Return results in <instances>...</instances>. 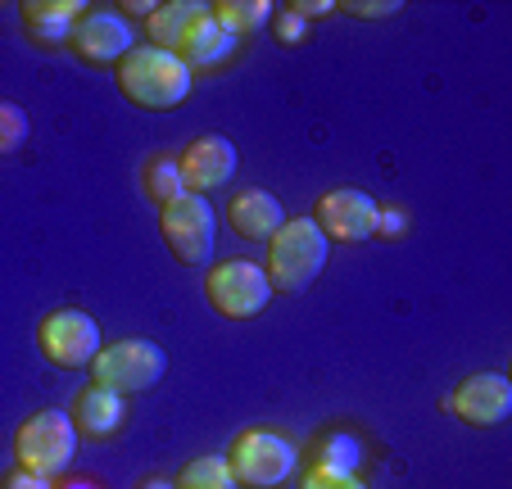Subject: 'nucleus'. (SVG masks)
Returning <instances> with one entry per match:
<instances>
[{
    "instance_id": "obj_1",
    "label": "nucleus",
    "mask_w": 512,
    "mask_h": 489,
    "mask_svg": "<svg viewBox=\"0 0 512 489\" xmlns=\"http://www.w3.org/2000/svg\"><path fill=\"white\" fill-rule=\"evenodd\" d=\"M118 77V91L132 100L136 109H177L195 87V73L173 55V50H159V46H132V55L114 68Z\"/></svg>"
},
{
    "instance_id": "obj_2",
    "label": "nucleus",
    "mask_w": 512,
    "mask_h": 489,
    "mask_svg": "<svg viewBox=\"0 0 512 489\" xmlns=\"http://www.w3.org/2000/svg\"><path fill=\"white\" fill-rule=\"evenodd\" d=\"M331 240L318 231L313 218H286L268 240V286L281 290V295H300V290L313 286L322 268H327Z\"/></svg>"
},
{
    "instance_id": "obj_3",
    "label": "nucleus",
    "mask_w": 512,
    "mask_h": 489,
    "mask_svg": "<svg viewBox=\"0 0 512 489\" xmlns=\"http://www.w3.org/2000/svg\"><path fill=\"white\" fill-rule=\"evenodd\" d=\"M227 467H232L241 489H281L300 467V453H295V444L286 435L268 431V426H250V431H241L232 440Z\"/></svg>"
},
{
    "instance_id": "obj_4",
    "label": "nucleus",
    "mask_w": 512,
    "mask_h": 489,
    "mask_svg": "<svg viewBox=\"0 0 512 489\" xmlns=\"http://www.w3.org/2000/svg\"><path fill=\"white\" fill-rule=\"evenodd\" d=\"M168 372V354L164 345L155 340H114V345H100V354L91 358V385L100 390H114V394H141V390H155Z\"/></svg>"
},
{
    "instance_id": "obj_5",
    "label": "nucleus",
    "mask_w": 512,
    "mask_h": 489,
    "mask_svg": "<svg viewBox=\"0 0 512 489\" xmlns=\"http://www.w3.org/2000/svg\"><path fill=\"white\" fill-rule=\"evenodd\" d=\"M14 458L23 471H37V476H59V471L73 467L78 458V426L68 413L55 408H41V413L23 417L19 431H14Z\"/></svg>"
},
{
    "instance_id": "obj_6",
    "label": "nucleus",
    "mask_w": 512,
    "mask_h": 489,
    "mask_svg": "<svg viewBox=\"0 0 512 489\" xmlns=\"http://www.w3.org/2000/svg\"><path fill=\"white\" fill-rule=\"evenodd\" d=\"M213 231H218V213L204 195H177L173 204L159 209V236L168 240V250L182 268H204L213 254Z\"/></svg>"
},
{
    "instance_id": "obj_7",
    "label": "nucleus",
    "mask_w": 512,
    "mask_h": 489,
    "mask_svg": "<svg viewBox=\"0 0 512 489\" xmlns=\"http://www.w3.org/2000/svg\"><path fill=\"white\" fill-rule=\"evenodd\" d=\"M204 295H209V308L218 317H232V322H250L268 308L272 286H268V272L250 259H227L218 268H209L204 277Z\"/></svg>"
},
{
    "instance_id": "obj_8",
    "label": "nucleus",
    "mask_w": 512,
    "mask_h": 489,
    "mask_svg": "<svg viewBox=\"0 0 512 489\" xmlns=\"http://www.w3.org/2000/svg\"><path fill=\"white\" fill-rule=\"evenodd\" d=\"M37 345H41V358L64 372H78V367H91V358L100 354V326L91 313L82 308H55L50 317H41L37 326Z\"/></svg>"
},
{
    "instance_id": "obj_9",
    "label": "nucleus",
    "mask_w": 512,
    "mask_h": 489,
    "mask_svg": "<svg viewBox=\"0 0 512 489\" xmlns=\"http://www.w3.org/2000/svg\"><path fill=\"white\" fill-rule=\"evenodd\" d=\"M132 46H136L132 23L118 10H87L68 32V50L91 68H118L132 55Z\"/></svg>"
},
{
    "instance_id": "obj_10",
    "label": "nucleus",
    "mask_w": 512,
    "mask_h": 489,
    "mask_svg": "<svg viewBox=\"0 0 512 489\" xmlns=\"http://www.w3.org/2000/svg\"><path fill=\"white\" fill-rule=\"evenodd\" d=\"M377 209L381 204L372 200L368 191L340 186V191L318 195L313 222H318V231L327 240H336V245H363L368 236H377Z\"/></svg>"
},
{
    "instance_id": "obj_11",
    "label": "nucleus",
    "mask_w": 512,
    "mask_h": 489,
    "mask_svg": "<svg viewBox=\"0 0 512 489\" xmlns=\"http://www.w3.org/2000/svg\"><path fill=\"white\" fill-rule=\"evenodd\" d=\"M449 413L467 426H499L512 413V381L503 372H476L449 394Z\"/></svg>"
},
{
    "instance_id": "obj_12",
    "label": "nucleus",
    "mask_w": 512,
    "mask_h": 489,
    "mask_svg": "<svg viewBox=\"0 0 512 489\" xmlns=\"http://www.w3.org/2000/svg\"><path fill=\"white\" fill-rule=\"evenodd\" d=\"M177 168H182L186 191L209 195L236 177V145L227 141V136H200V141H191L177 154Z\"/></svg>"
},
{
    "instance_id": "obj_13",
    "label": "nucleus",
    "mask_w": 512,
    "mask_h": 489,
    "mask_svg": "<svg viewBox=\"0 0 512 489\" xmlns=\"http://www.w3.org/2000/svg\"><path fill=\"white\" fill-rule=\"evenodd\" d=\"M127 422V399L114 390H100V385H87L73 403V426H78L82 440H109L118 435Z\"/></svg>"
},
{
    "instance_id": "obj_14",
    "label": "nucleus",
    "mask_w": 512,
    "mask_h": 489,
    "mask_svg": "<svg viewBox=\"0 0 512 489\" xmlns=\"http://www.w3.org/2000/svg\"><path fill=\"white\" fill-rule=\"evenodd\" d=\"M227 222H232V231L241 240H272V231L286 222V213H281V200L272 191L250 186V191L232 195V204H227Z\"/></svg>"
},
{
    "instance_id": "obj_15",
    "label": "nucleus",
    "mask_w": 512,
    "mask_h": 489,
    "mask_svg": "<svg viewBox=\"0 0 512 489\" xmlns=\"http://www.w3.org/2000/svg\"><path fill=\"white\" fill-rule=\"evenodd\" d=\"M19 14L32 41H41V46H68V32H73V23L87 10H82L78 0H23Z\"/></svg>"
},
{
    "instance_id": "obj_16",
    "label": "nucleus",
    "mask_w": 512,
    "mask_h": 489,
    "mask_svg": "<svg viewBox=\"0 0 512 489\" xmlns=\"http://www.w3.org/2000/svg\"><path fill=\"white\" fill-rule=\"evenodd\" d=\"M236 55V37L232 32H223L218 23H213V14H204L200 23H195L191 32H186V41L177 46V59H182L191 73H204V68H218L227 64V59Z\"/></svg>"
},
{
    "instance_id": "obj_17",
    "label": "nucleus",
    "mask_w": 512,
    "mask_h": 489,
    "mask_svg": "<svg viewBox=\"0 0 512 489\" xmlns=\"http://www.w3.org/2000/svg\"><path fill=\"white\" fill-rule=\"evenodd\" d=\"M209 14V5H200V0H168V5H155V14L145 19V28H150V46L159 50H173L186 41V32L195 28V23Z\"/></svg>"
},
{
    "instance_id": "obj_18",
    "label": "nucleus",
    "mask_w": 512,
    "mask_h": 489,
    "mask_svg": "<svg viewBox=\"0 0 512 489\" xmlns=\"http://www.w3.org/2000/svg\"><path fill=\"white\" fill-rule=\"evenodd\" d=\"M272 0H218V5H209L213 23L223 32H232V37H245V32L263 28V23L272 19Z\"/></svg>"
},
{
    "instance_id": "obj_19",
    "label": "nucleus",
    "mask_w": 512,
    "mask_h": 489,
    "mask_svg": "<svg viewBox=\"0 0 512 489\" xmlns=\"http://www.w3.org/2000/svg\"><path fill=\"white\" fill-rule=\"evenodd\" d=\"M358 462H363V444H358L354 435H345V431L322 435V440L309 449V467L349 471V476H358Z\"/></svg>"
},
{
    "instance_id": "obj_20",
    "label": "nucleus",
    "mask_w": 512,
    "mask_h": 489,
    "mask_svg": "<svg viewBox=\"0 0 512 489\" xmlns=\"http://www.w3.org/2000/svg\"><path fill=\"white\" fill-rule=\"evenodd\" d=\"M141 186H145V195L164 209V204H173L177 195H186V186H182V168H177V159L173 154H155V159H145V168H141Z\"/></svg>"
},
{
    "instance_id": "obj_21",
    "label": "nucleus",
    "mask_w": 512,
    "mask_h": 489,
    "mask_svg": "<svg viewBox=\"0 0 512 489\" xmlns=\"http://www.w3.org/2000/svg\"><path fill=\"white\" fill-rule=\"evenodd\" d=\"M177 489H236V476H232V467H227V458L204 453V458H191L182 467Z\"/></svg>"
},
{
    "instance_id": "obj_22",
    "label": "nucleus",
    "mask_w": 512,
    "mask_h": 489,
    "mask_svg": "<svg viewBox=\"0 0 512 489\" xmlns=\"http://www.w3.org/2000/svg\"><path fill=\"white\" fill-rule=\"evenodd\" d=\"M23 141H28V114L19 105H10V100H0V159L14 154Z\"/></svg>"
},
{
    "instance_id": "obj_23",
    "label": "nucleus",
    "mask_w": 512,
    "mask_h": 489,
    "mask_svg": "<svg viewBox=\"0 0 512 489\" xmlns=\"http://www.w3.org/2000/svg\"><path fill=\"white\" fill-rule=\"evenodd\" d=\"M268 28H272V37H277L281 46H300V41L309 37V23H304L300 14L290 10V5H281V10H272Z\"/></svg>"
},
{
    "instance_id": "obj_24",
    "label": "nucleus",
    "mask_w": 512,
    "mask_h": 489,
    "mask_svg": "<svg viewBox=\"0 0 512 489\" xmlns=\"http://www.w3.org/2000/svg\"><path fill=\"white\" fill-rule=\"evenodd\" d=\"M300 489H368L358 476H349V471H327V467H309L300 480Z\"/></svg>"
},
{
    "instance_id": "obj_25",
    "label": "nucleus",
    "mask_w": 512,
    "mask_h": 489,
    "mask_svg": "<svg viewBox=\"0 0 512 489\" xmlns=\"http://www.w3.org/2000/svg\"><path fill=\"white\" fill-rule=\"evenodd\" d=\"M336 10L354 14V19H390V14H399V0H345Z\"/></svg>"
},
{
    "instance_id": "obj_26",
    "label": "nucleus",
    "mask_w": 512,
    "mask_h": 489,
    "mask_svg": "<svg viewBox=\"0 0 512 489\" xmlns=\"http://www.w3.org/2000/svg\"><path fill=\"white\" fill-rule=\"evenodd\" d=\"M0 489H50V480L46 476H37V471H10V476L0 480Z\"/></svg>"
},
{
    "instance_id": "obj_27",
    "label": "nucleus",
    "mask_w": 512,
    "mask_h": 489,
    "mask_svg": "<svg viewBox=\"0 0 512 489\" xmlns=\"http://www.w3.org/2000/svg\"><path fill=\"white\" fill-rule=\"evenodd\" d=\"M399 231H404V213H399V209H377V236L395 240Z\"/></svg>"
},
{
    "instance_id": "obj_28",
    "label": "nucleus",
    "mask_w": 512,
    "mask_h": 489,
    "mask_svg": "<svg viewBox=\"0 0 512 489\" xmlns=\"http://www.w3.org/2000/svg\"><path fill=\"white\" fill-rule=\"evenodd\" d=\"M290 10H295L304 23H309V19H318V14H331V10H336V0H295Z\"/></svg>"
},
{
    "instance_id": "obj_29",
    "label": "nucleus",
    "mask_w": 512,
    "mask_h": 489,
    "mask_svg": "<svg viewBox=\"0 0 512 489\" xmlns=\"http://www.w3.org/2000/svg\"><path fill=\"white\" fill-rule=\"evenodd\" d=\"M118 14H141V19H150V14H155V0H127V5H118Z\"/></svg>"
},
{
    "instance_id": "obj_30",
    "label": "nucleus",
    "mask_w": 512,
    "mask_h": 489,
    "mask_svg": "<svg viewBox=\"0 0 512 489\" xmlns=\"http://www.w3.org/2000/svg\"><path fill=\"white\" fill-rule=\"evenodd\" d=\"M141 489H177V485H168V480H145Z\"/></svg>"
},
{
    "instance_id": "obj_31",
    "label": "nucleus",
    "mask_w": 512,
    "mask_h": 489,
    "mask_svg": "<svg viewBox=\"0 0 512 489\" xmlns=\"http://www.w3.org/2000/svg\"><path fill=\"white\" fill-rule=\"evenodd\" d=\"M64 489H96V485H91V480H78V485H64Z\"/></svg>"
}]
</instances>
